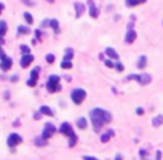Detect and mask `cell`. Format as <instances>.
<instances>
[{
	"label": "cell",
	"instance_id": "cell-1",
	"mask_svg": "<svg viewBox=\"0 0 163 160\" xmlns=\"http://www.w3.org/2000/svg\"><path fill=\"white\" fill-rule=\"evenodd\" d=\"M90 118H91L94 131H99L103 125H107L109 122L112 120V115H110V112L104 111V109L94 107V109H91V112H90Z\"/></svg>",
	"mask_w": 163,
	"mask_h": 160
},
{
	"label": "cell",
	"instance_id": "cell-2",
	"mask_svg": "<svg viewBox=\"0 0 163 160\" xmlns=\"http://www.w3.org/2000/svg\"><path fill=\"white\" fill-rule=\"evenodd\" d=\"M61 79L58 75H50L48 77V82H46V90L50 91V93H58V91H61Z\"/></svg>",
	"mask_w": 163,
	"mask_h": 160
},
{
	"label": "cell",
	"instance_id": "cell-3",
	"mask_svg": "<svg viewBox=\"0 0 163 160\" xmlns=\"http://www.w3.org/2000/svg\"><path fill=\"white\" fill-rule=\"evenodd\" d=\"M70 98H72V101L75 104H82L85 101V98H86V91L82 90V88H75V90H72V93H70Z\"/></svg>",
	"mask_w": 163,
	"mask_h": 160
},
{
	"label": "cell",
	"instance_id": "cell-4",
	"mask_svg": "<svg viewBox=\"0 0 163 160\" xmlns=\"http://www.w3.org/2000/svg\"><path fill=\"white\" fill-rule=\"evenodd\" d=\"M126 80H136V82H139L141 85H147V83H150L152 77L149 75V74H141V75H138V74H131V75H128Z\"/></svg>",
	"mask_w": 163,
	"mask_h": 160
},
{
	"label": "cell",
	"instance_id": "cell-5",
	"mask_svg": "<svg viewBox=\"0 0 163 160\" xmlns=\"http://www.w3.org/2000/svg\"><path fill=\"white\" fill-rule=\"evenodd\" d=\"M21 142H22V138L18 133H11L8 136V139H6V144H8V147H11V149H15L16 146H19Z\"/></svg>",
	"mask_w": 163,
	"mask_h": 160
},
{
	"label": "cell",
	"instance_id": "cell-6",
	"mask_svg": "<svg viewBox=\"0 0 163 160\" xmlns=\"http://www.w3.org/2000/svg\"><path fill=\"white\" fill-rule=\"evenodd\" d=\"M56 133V127L51 123V122H48V123H45V127H43V131H42V138L45 139H50L51 136Z\"/></svg>",
	"mask_w": 163,
	"mask_h": 160
},
{
	"label": "cell",
	"instance_id": "cell-7",
	"mask_svg": "<svg viewBox=\"0 0 163 160\" xmlns=\"http://www.w3.org/2000/svg\"><path fill=\"white\" fill-rule=\"evenodd\" d=\"M39 75H40V67H34L32 72H30L29 80H27V85H29V87H35V85H37V79H39Z\"/></svg>",
	"mask_w": 163,
	"mask_h": 160
},
{
	"label": "cell",
	"instance_id": "cell-8",
	"mask_svg": "<svg viewBox=\"0 0 163 160\" xmlns=\"http://www.w3.org/2000/svg\"><path fill=\"white\" fill-rule=\"evenodd\" d=\"M59 131H61L64 136H70V135L74 133V130H72V127H70V123H67V122H63V123H61Z\"/></svg>",
	"mask_w": 163,
	"mask_h": 160
},
{
	"label": "cell",
	"instance_id": "cell-9",
	"mask_svg": "<svg viewBox=\"0 0 163 160\" xmlns=\"http://www.w3.org/2000/svg\"><path fill=\"white\" fill-rule=\"evenodd\" d=\"M34 61V56L30 53H26V54H22V58H21V67H29L30 66V63Z\"/></svg>",
	"mask_w": 163,
	"mask_h": 160
},
{
	"label": "cell",
	"instance_id": "cell-10",
	"mask_svg": "<svg viewBox=\"0 0 163 160\" xmlns=\"http://www.w3.org/2000/svg\"><path fill=\"white\" fill-rule=\"evenodd\" d=\"M88 10H90V16H91V18H98V16H99V10L94 6L93 0H88Z\"/></svg>",
	"mask_w": 163,
	"mask_h": 160
},
{
	"label": "cell",
	"instance_id": "cell-11",
	"mask_svg": "<svg viewBox=\"0 0 163 160\" xmlns=\"http://www.w3.org/2000/svg\"><path fill=\"white\" fill-rule=\"evenodd\" d=\"M134 40H136V32L133 29H128L126 37H125V42H126V43H133Z\"/></svg>",
	"mask_w": 163,
	"mask_h": 160
},
{
	"label": "cell",
	"instance_id": "cell-12",
	"mask_svg": "<svg viewBox=\"0 0 163 160\" xmlns=\"http://www.w3.org/2000/svg\"><path fill=\"white\" fill-rule=\"evenodd\" d=\"M114 135H115V133H114V130H107L106 133L101 135V141H103V142H107V141H109V139H110Z\"/></svg>",
	"mask_w": 163,
	"mask_h": 160
},
{
	"label": "cell",
	"instance_id": "cell-13",
	"mask_svg": "<svg viewBox=\"0 0 163 160\" xmlns=\"http://www.w3.org/2000/svg\"><path fill=\"white\" fill-rule=\"evenodd\" d=\"M83 11H85V5H83V3H75V16H77V18H80V16L83 15Z\"/></svg>",
	"mask_w": 163,
	"mask_h": 160
},
{
	"label": "cell",
	"instance_id": "cell-14",
	"mask_svg": "<svg viewBox=\"0 0 163 160\" xmlns=\"http://www.w3.org/2000/svg\"><path fill=\"white\" fill-rule=\"evenodd\" d=\"M106 54H107V56H110L112 59H115V61L118 59V53L115 51L114 48H106Z\"/></svg>",
	"mask_w": 163,
	"mask_h": 160
},
{
	"label": "cell",
	"instance_id": "cell-15",
	"mask_svg": "<svg viewBox=\"0 0 163 160\" xmlns=\"http://www.w3.org/2000/svg\"><path fill=\"white\" fill-rule=\"evenodd\" d=\"M48 26H51L53 27V30H54V32H59V24H58V21H56V19H48Z\"/></svg>",
	"mask_w": 163,
	"mask_h": 160
},
{
	"label": "cell",
	"instance_id": "cell-16",
	"mask_svg": "<svg viewBox=\"0 0 163 160\" xmlns=\"http://www.w3.org/2000/svg\"><path fill=\"white\" fill-rule=\"evenodd\" d=\"M40 112H42L43 115H50V117H53V111L48 106H42V107H40Z\"/></svg>",
	"mask_w": 163,
	"mask_h": 160
},
{
	"label": "cell",
	"instance_id": "cell-17",
	"mask_svg": "<svg viewBox=\"0 0 163 160\" xmlns=\"http://www.w3.org/2000/svg\"><path fill=\"white\" fill-rule=\"evenodd\" d=\"M46 142H48V139L42 138V136L35 139V146H39V147H43V146H46Z\"/></svg>",
	"mask_w": 163,
	"mask_h": 160
},
{
	"label": "cell",
	"instance_id": "cell-18",
	"mask_svg": "<svg viewBox=\"0 0 163 160\" xmlns=\"http://www.w3.org/2000/svg\"><path fill=\"white\" fill-rule=\"evenodd\" d=\"M145 0H126V6H138L141 3H144Z\"/></svg>",
	"mask_w": 163,
	"mask_h": 160
},
{
	"label": "cell",
	"instance_id": "cell-19",
	"mask_svg": "<svg viewBox=\"0 0 163 160\" xmlns=\"http://www.w3.org/2000/svg\"><path fill=\"white\" fill-rule=\"evenodd\" d=\"M72 56H74V50L72 48H67L66 50V54H64V59H66V61H72Z\"/></svg>",
	"mask_w": 163,
	"mask_h": 160
},
{
	"label": "cell",
	"instance_id": "cell-20",
	"mask_svg": "<svg viewBox=\"0 0 163 160\" xmlns=\"http://www.w3.org/2000/svg\"><path fill=\"white\" fill-rule=\"evenodd\" d=\"M75 144H77V135L72 133V135L69 136V147H74Z\"/></svg>",
	"mask_w": 163,
	"mask_h": 160
},
{
	"label": "cell",
	"instance_id": "cell-21",
	"mask_svg": "<svg viewBox=\"0 0 163 160\" xmlns=\"http://www.w3.org/2000/svg\"><path fill=\"white\" fill-rule=\"evenodd\" d=\"M162 123H163V117H162V115H158V117H155L154 120H152V125H154V127H160Z\"/></svg>",
	"mask_w": 163,
	"mask_h": 160
},
{
	"label": "cell",
	"instance_id": "cell-22",
	"mask_svg": "<svg viewBox=\"0 0 163 160\" xmlns=\"http://www.w3.org/2000/svg\"><path fill=\"white\" fill-rule=\"evenodd\" d=\"M77 127L82 128V130H85V128H86V120H85L83 117H80L79 120H77Z\"/></svg>",
	"mask_w": 163,
	"mask_h": 160
},
{
	"label": "cell",
	"instance_id": "cell-23",
	"mask_svg": "<svg viewBox=\"0 0 163 160\" xmlns=\"http://www.w3.org/2000/svg\"><path fill=\"white\" fill-rule=\"evenodd\" d=\"M145 63H147L145 56H141V58H139V61H138V67H139V69H144V67H145Z\"/></svg>",
	"mask_w": 163,
	"mask_h": 160
},
{
	"label": "cell",
	"instance_id": "cell-24",
	"mask_svg": "<svg viewBox=\"0 0 163 160\" xmlns=\"http://www.w3.org/2000/svg\"><path fill=\"white\" fill-rule=\"evenodd\" d=\"M5 34H6V23L0 21V37H3Z\"/></svg>",
	"mask_w": 163,
	"mask_h": 160
},
{
	"label": "cell",
	"instance_id": "cell-25",
	"mask_svg": "<svg viewBox=\"0 0 163 160\" xmlns=\"http://www.w3.org/2000/svg\"><path fill=\"white\" fill-rule=\"evenodd\" d=\"M61 67H63V69H70V67H72V61L63 59V63H61Z\"/></svg>",
	"mask_w": 163,
	"mask_h": 160
},
{
	"label": "cell",
	"instance_id": "cell-26",
	"mask_svg": "<svg viewBox=\"0 0 163 160\" xmlns=\"http://www.w3.org/2000/svg\"><path fill=\"white\" fill-rule=\"evenodd\" d=\"M24 19H26L27 24H32V23H34V18H32V15H30V13H24Z\"/></svg>",
	"mask_w": 163,
	"mask_h": 160
},
{
	"label": "cell",
	"instance_id": "cell-27",
	"mask_svg": "<svg viewBox=\"0 0 163 160\" xmlns=\"http://www.w3.org/2000/svg\"><path fill=\"white\" fill-rule=\"evenodd\" d=\"M18 32H19V34H29V27L19 26V27H18Z\"/></svg>",
	"mask_w": 163,
	"mask_h": 160
},
{
	"label": "cell",
	"instance_id": "cell-28",
	"mask_svg": "<svg viewBox=\"0 0 163 160\" xmlns=\"http://www.w3.org/2000/svg\"><path fill=\"white\" fill-rule=\"evenodd\" d=\"M104 64H106L107 67H115V63L114 61H109V59H104Z\"/></svg>",
	"mask_w": 163,
	"mask_h": 160
},
{
	"label": "cell",
	"instance_id": "cell-29",
	"mask_svg": "<svg viewBox=\"0 0 163 160\" xmlns=\"http://www.w3.org/2000/svg\"><path fill=\"white\" fill-rule=\"evenodd\" d=\"M46 61H48V63H54V54H46Z\"/></svg>",
	"mask_w": 163,
	"mask_h": 160
},
{
	"label": "cell",
	"instance_id": "cell-30",
	"mask_svg": "<svg viewBox=\"0 0 163 160\" xmlns=\"http://www.w3.org/2000/svg\"><path fill=\"white\" fill-rule=\"evenodd\" d=\"M21 51H22V54H26V53H29V47H26V45H22V47H21Z\"/></svg>",
	"mask_w": 163,
	"mask_h": 160
},
{
	"label": "cell",
	"instance_id": "cell-31",
	"mask_svg": "<svg viewBox=\"0 0 163 160\" xmlns=\"http://www.w3.org/2000/svg\"><path fill=\"white\" fill-rule=\"evenodd\" d=\"M115 69H117L118 72H122V70H123V66H122L120 63H117V64H115Z\"/></svg>",
	"mask_w": 163,
	"mask_h": 160
},
{
	"label": "cell",
	"instance_id": "cell-32",
	"mask_svg": "<svg viewBox=\"0 0 163 160\" xmlns=\"http://www.w3.org/2000/svg\"><path fill=\"white\" fill-rule=\"evenodd\" d=\"M40 117H42V112H35V114H34V118H35V120H39Z\"/></svg>",
	"mask_w": 163,
	"mask_h": 160
},
{
	"label": "cell",
	"instance_id": "cell-33",
	"mask_svg": "<svg viewBox=\"0 0 163 160\" xmlns=\"http://www.w3.org/2000/svg\"><path fill=\"white\" fill-rule=\"evenodd\" d=\"M136 114H138V115H142V114H144V109L138 107V109H136Z\"/></svg>",
	"mask_w": 163,
	"mask_h": 160
},
{
	"label": "cell",
	"instance_id": "cell-34",
	"mask_svg": "<svg viewBox=\"0 0 163 160\" xmlns=\"http://www.w3.org/2000/svg\"><path fill=\"white\" fill-rule=\"evenodd\" d=\"M83 160H98V159H96V157H90V155H85Z\"/></svg>",
	"mask_w": 163,
	"mask_h": 160
},
{
	"label": "cell",
	"instance_id": "cell-35",
	"mask_svg": "<svg viewBox=\"0 0 163 160\" xmlns=\"http://www.w3.org/2000/svg\"><path fill=\"white\" fill-rule=\"evenodd\" d=\"M145 154H147V151H144V149H142V151L139 152V155H141V157H145Z\"/></svg>",
	"mask_w": 163,
	"mask_h": 160
},
{
	"label": "cell",
	"instance_id": "cell-36",
	"mask_svg": "<svg viewBox=\"0 0 163 160\" xmlns=\"http://www.w3.org/2000/svg\"><path fill=\"white\" fill-rule=\"evenodd\" d=\"M160 159H162V152L157 151V159H155V160H160Z\"/></svg>",
	"mask_w": 163,
	"mask_h": 160
},
{
	"label": "cell",
	"instance_id": "cell-37",
	"mask_svg": "<svg viewBox=\"0 0 163 160\" xmlns=\"http://www.w3.org/2000/svg\"><path fill=\"white\" fill-rule=\"evenodd\" d=\"M3 11V3H0V13Z\"/></svg>",
	"mask_w": 163,
	"mask_h": 160
},
{
	"label": "cell",
	"instance_id": "cell-38",
	"mask_svg": "<svg viewBox=\"0 0 163 160\" xmlns=\"http://www.w3.org/2000/svg\"><path fill=\"white\" fill-rule=\"evenodd\" d=\"M115 160H122V155H117V157H115Z\"/></svg>",
	"mask_w": 163,
	"mask_h": 160
},
{
	"label": "cell",
	"instance_id": "cell-39",
	"mask_svg": "<svg viewBox=\"0 0 163 160\" xmlns=\"http://www.w3.org/2000/svg\"><path fill=\"white\" fill-rule=\"evenodd\" d=\"M46 2H50V3H53V2H54V0H46Z\"/></svg>",
	"mask_w": 163,
	"mask_h": 160
}]
</instances>
